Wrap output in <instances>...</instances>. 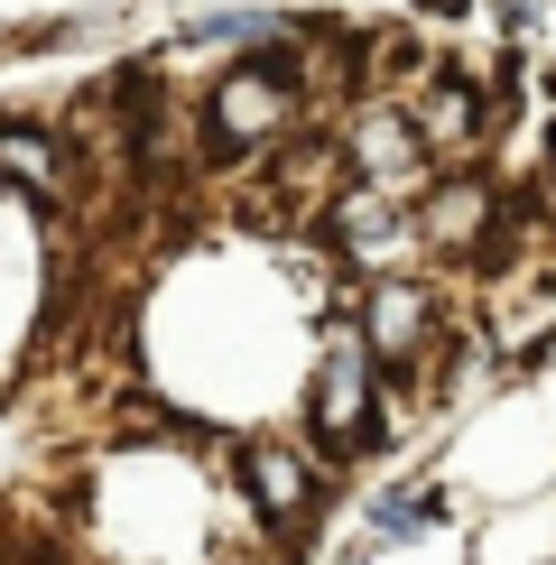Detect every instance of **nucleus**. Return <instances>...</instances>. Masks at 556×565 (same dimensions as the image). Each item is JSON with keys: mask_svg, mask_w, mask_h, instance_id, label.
I'll use <instances>...</instances> for the list:
<instances>
[{"mask_svg": "<svg viewBox=\"0 0 556 565\" xmlns=\"http://www.w3.org/2000/svg\"><path fill=\"white\" fill-rule=\"evenodd\" d=\"M46 177H56V149H46V130H38V121H19V111H0V185L38 195Z\"/></svg>", "mask_w": 556, "mask_h": 565, "instance_id": "nucleus-5", "label": "nucleus"}, {"mask_svg": "<svg viewBox=\"0 0 556 565\" xmlns=\"http://www.w3.org/2000/svg\"><path fill=\"white\" fill-rule=\"evenodd\" d=\"M242 491H250V510H260L278 537H297L307 510H316V473H307V455H288V445H242Z\"/></svg>", "mask_w": 556, "mask_h": 565, "instance_id": "nucleus-3", "label": "nucleus"}, {"mask_svg": "<svg viewBox=\"0 0 556 565\" xmlns=\"http://www.w3.org/2000/svg\"><path fill=\"white\" fill-rule=\"evenodd\" d=\"M316 436H324V455H362V445H381V417H371V362H362V343H334L324 352V371H316Z\"/></svg>", "mask_w": 556, "mask_h": 565, "instance_id": "nucleus-2", "label": "nucleus"}, {"mask_svg": "<svg viewBox=\"0 0 556 565\" xmlns=\"http://www.w3.org/2000/svg\"><path fill=\"white\" fill-rule=\"evenodd\" d=\"M288 93H297V56H288V46H269L260 65L223 75V84H214V130H204V149H214V158H242L250 139H269V130H278Z\"/></svg>", "mask_w": 556, "mask_h": 565, "instance_id": "nucleus-1", "label": "nucleus"}, {"mask_svg": "<svg viewBox=\"0 0 556 565\" xmlns=\"http://www.w3.org/2000/svg\"><path fill=\"white\" fill-rule=\"evenodd\" d=\"M362 324H371V352H381V362H408V352L427 343V324H436V297L389 278V288H371V316Z\"/></svg>", "mask_w": 556, "mask_h": 565, "instance_id": "nucleus-4", "label": "nucleus"}]
</instances>
